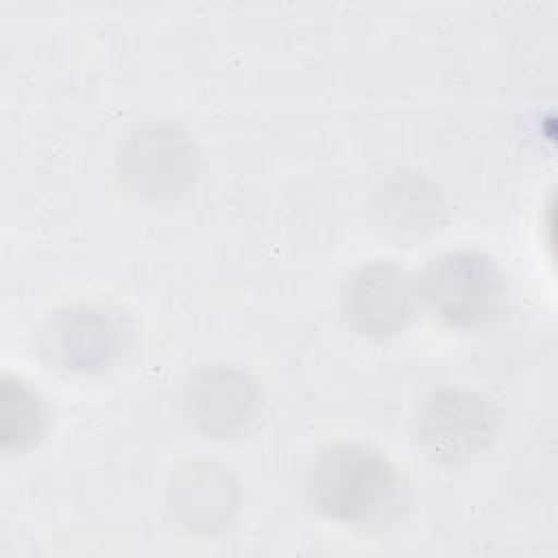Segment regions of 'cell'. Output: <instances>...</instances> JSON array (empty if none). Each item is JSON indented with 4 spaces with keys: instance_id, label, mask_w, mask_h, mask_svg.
I'll return each instance as SVG.
<instances>
[{
    "instance_id": "cell-6",
    "label": "cell",
    "mask_w": 558,
    "mask_h": 558,
    "mask_svg": "<svg viewBox=\"0 0 558 558\" xmlns=\"http://www.w3.org/2000/svg\"><path fill=\"white\" fill-rule=\"evenodd\" d=\"M259 403L255 381L240 368L211 366L194 375L185 390V412L207 436L229 438L253 421Z\"/></svg>"
},
{
    "instance_id": "cell-10",
    "label": "cell",
    "mask_w": 558,
    "mask_h": 558,
    "mask_svg": "<svg viewBox=\"0 0 558 558\" xmlns=\"http://www.w3.org/2000/svg\"><path fill=\"white\" fill-rule=\"evenodd\" d=\"M0 440L4 449H26L37 440L44 427V412L37 395L22 381L2 379Z\"/></svg>"
},
{
    "instance_id": "cell-8",
    "label": "cell",
    "mask_w": 558,
    "mask_h": 558,
    "mask_svg": "<svg viewBox=\"0 0 558 558\" xmlns=\"http://www.w3.org/2000/svg\"><path fill=\"white\" fill-rule=\"evenodd\" d=\"M233 486L214 464H187L172 486L174 508L192 527H214L233 506Z\"/></svg>"
},
{
    "instance_id": "cell-4",
    "label": "cell",
    "mask_w": 558,
    "mask_h": 558,
    "mask_svg": "<svg viewBox=\"0 0 558 558\" xmlns=\"http://www.w3.org/2000/svg\"><path fill=\"white\" fill-rule=\"evenodd\" d=\"M41 357L65 373L87 375L105 368L118 351V327L98 307L72 305L46 318L37 336Z\"/></svg>"
},
{
    "instance_id": "cell-1",
    "label": "cell",
    "mask_w": 558,
    "mask_h": 558,
    "mask_svg": "<svg viewBox=\"0 0 558 558\" xmlns=\"http://www.w3.org/2000/svg\"><path fill=\"white\" fill-rule=\"evenodd\" d=\"M307 488L323 514L344 523H373L395 506L399 475L377 451L331 445L316 458Z\"/></svg>"
},
{
    "instance_id": "cell-9",
    "label": "cell",
    "mask_w": 558,
    "mask_h": 558,
    "mask_svg": "<svg viewBox=\"0 0 558 558\" xmlns=\"http://www.w3.org/2000/svg\"><path fill=\"white\" fill-rule=\"evenodd\" d=\"M440 209L438 194L432 185L416 177L395 179L384 192L377 207L381 216V229L401 235H421L434 229L436 214Z\"/></svg>"
},
{
    "instance_id": "cell-2",
    "label": "cell",
    "mask_w": 558,
    "mask_h": 558,
    "mask_svg": "<svg viewBox=\"0 0 558 558\" xmlns=\"http://www.w3.org/2000/svg\"><path fill=\"white\" fill-rule=\"evenodd\" d=\"M423 305L445 323L477 327L493 318L501 305L504 281L490 257L477 251L445 253L418 275Z\"/></svg>"
},
{
    "instance_id": "cell-5",
    "label": "cell",
    "mask_w": 558,
    "mask_h": 558,
    "mask_svg": "<svg viewBox=\"0 0 558 558\" xmlns=\"http://www.w3.org/2000/svg\"><path fill=\"white\" fill-rule=\"evenodd\" d=\"M493 432V414L484 399L466 390L436 392L421 414V442L442 464H462L477 456Z\"/></svg>"
},
{
    "instance_id": "cell-7",
    "label": "cell",
    "mask_w": 558,
    "mask_h": 558,
    "mask_svg": "<svg viewBox=\"0 0 558 558\" xmlns=\"http://www.w3.org/2000/svg\"><path fill=\"white\" fill-rule=\"evenodd\" d=\"M122 172L133 190L166 196L179 192L194 172V148L177 126H148L129 142Z\"/></svg>"
},
{
    "instance_id": "cell-3",
    "label": "cell",
    "mask_w": 558,
    "mask_h": 558,
    "mask_svg": "<svg viewBox=\"0 0 558 558\" xmlns=\"http://www.w3.org/2000/svg\"><path fill=\"white\" fill-rule=\"evenodd\" d=\"M351 323L366 336L388 338L399 333L423 305L418 277L395 262L362 266L344 296Z\"/></svg>"
}]
</instances>
